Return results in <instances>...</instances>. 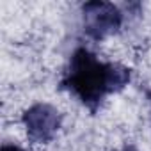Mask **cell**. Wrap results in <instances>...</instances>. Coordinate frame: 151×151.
I'll return each instance as SVG.
<instances>
[{"instance_id": "obj_1", "label": "cell", "mask_w": 151, "mask_h": 151, "mask_svg": "<svg viewBox=\"0 0 151 151\" xmlns=\"http://www.w3.org/2000/svg\"><path fill=\"white\" fill-rule=\"evenodd\" d=\"M130 78L132 71L126 66L101 60L89 48L78 46L68 60L60 87L73 94L91 112H96L105 98L124 89Z\"/></svg>"}, {"instance_id": "obj_2", "label": "cell", "mask_w": 151, "mask_h": 151, "mask_svg": "<svg viewBox=\"0 0 151 151\" xmlns=\"http://www.w3.org/2000/svg\"><path fill=\"white\" fill-rule=\"evenodd\" d=\"M124 23L123 11L112 2H86L82 6L84 32L93 41H101L116 34Z\"/></svg>"}, {"instance_id": "obj_4", "label": "cell", "mask_w": 151, "mask_h": 151, "mask_svg": "<svg viewBox=\"0 0 151 151\" xmlns=\"http://www.w3.org/2000/svg\"><path fill=\"white\" fill-rule=\"evenodd\" d=\"M2 151H23L20 146H14V144H4L2 146Z\"/></svg>"}, {"instance_id": "obj_3", "label": "cell", "mask_w": 151, "mask_h": 151, "mask_svg": "<svg viewBox=\"0 0 151 151\" xmlns=\"http://www.w3.org/2000/svg\"><path fill=\"white\" fill-rule=\"evenodd\" d=\"M22 123L32 142L46 144L57 135L62 117L55 107L48 103H36L23 112Z\"/></svg>"}, {"instance_id": "obj_6", "label": "cell", "mask_w": 151, "mask_h": 151, "mask_svg": "<svg viewBox=\"0 0 151 151\" xmlns=\"http://www.w3.org/2000/svg\"><path fill=\"white\" fill-rule=\"evenodd\" d=\"M147 98H149V103H151V91L147 93Z\"/></svg>"}, {"instance_id": "obj_5", "label": "cell", "mask_w": 151, "mask_h": 151, "mask_svg": "<svg viewBox=\"0 0 151 151\" xmlns=\"http://www.w3.org/2000/svg\"><path fill=\"white\" fill-rule=\"evenodd\" d=\"M123 151H137V149H135L133 146H124V147H123Z\"/></svg>"}]
</instances>
